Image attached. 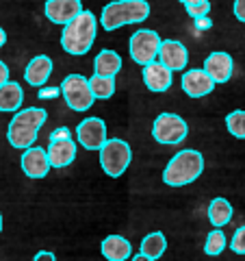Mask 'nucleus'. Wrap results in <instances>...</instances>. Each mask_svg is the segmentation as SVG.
I'll return each instance as SVG.
<instances>
[{
	"instance_id": "obj_29",
	"label": "nucleus",
	"mask_w": 245,
	"mask_h": 261,
	"mask_svg": "<svg viewBox=\"0 0 245 261\" xmlns=\"http://www.w3.org/2000/svg\"><path fill=\"white\" fill-rule=\"evenodd\" d=\"M232 11H234V15H236V20L245 22V0H234Z\"/></svg>"
},
{
	"instance_id": "obj_14",
	"label": "nucleus",
	"mask_w": 245,
	"mask_h": 261,
	"mask_svg": "<svg viewBox=\"0 0 245 261\" xmlns=\"http://www.w3.org/2000/svg\"><path fill=\"white\" fill-rule=\"evenodd\" d=\"M182 92L189 96V98H202V96H208L210 92L215 89V83L204 70H187L182 74Z\"/></svg>"
},
{
	"instance_id": "obj_9",
	"label": "nucleus",
	"mask_w": 245,
	"mask_h": 261,
	"mask_svg": "<svg viewBox=\"0 0 245 261\" xmlns=\"http://www.w3.org/2000/svg\"><path fill=\"white\" fill-rule=\"evenodd\" d=\"M76 137L87 150H100L107 142V124L100 118H85L76 128Z\"/></svg>"
},
{
	"instance_id": "obj_19",
	"label": "nucleus",
	"mask_w": 245,
	"mask_h": 261,
	"mask_svg": "<svg viewBox=\"0 0 245 261\" xmlns=\"http://www.w3.org/2000/svg\"><path fill=\"white\" fill-rule=\"evenodd\" d=\"M94 68L98 76H111L115 79V74L121 70V57L115 50H102L96 55Z\"/></svg>"
},
{
	"instance_id": "obj_12",
	"label": "nucleus",
	"mask_w": 245,
	"mask_h": 261,
	"mask_svg": "<svg viewBox=\"0 0 245 261\" xmlns=\"http://www.w3.org/2000/svg\"><path fill=\"white\" fill-rule=\"evenodd\" d=\"M46 18L54 24H68L83 11V3L80 0H46L44 5Z\"/></svg>"
},
{
	"instance_id": "obj_24",
	"label": "nucleus",
	"mask_w": 245,
	"mask_h": 261,
	"mask_svg": "<svg viewBox=\"0 0 245 261\" xmlns=\"http://www.w3.org/2000/svg\"><path fill=\"white\" fill-rule=\"evenodd\" d=\"M226 235L222 228H215V231H210L208 233V238H206V244H204V252H206L208 257H217V255H222L224 248H226Z\"/></svg>"
},
{
	"instance_id": "obj_18",
	"label": "nucleus",
	"mask_w": 245,
	"mask_h": 261,
	"mask_svg": "<svg viewBox=\"0 0 245 261\" xmlns=\"http://www.w3.org/2000/svg\"><path fill=\"white\" fill-rule=\"evenodd\" d=\"M48 154V163L50 168H65L76 159V144L72 140H63V142H52L46 148Z\"/></svg>"
},
{
	"instance_id": "obj_21",
	"label": "nucleus",
	"mask_w": 245,
	"mask_h": 261,
	"mask_svg": "<svg viewBox=\"0 0 245 261\" xmlns=\"http://www.w3.org/2000/svg\"><path fill=\"white\" fill-rule=\"evenodd\" d=\"M208 220L210 224H213L215 228H222L226 226L228 222L232 220V205L228 202V198H213L208 205Z\"/></svg>"
},
{
	"instance_id": "obj_33",
	"label": "nucleus",
	"mask_w": 245,
	"mask_h": 261,
	"mask_svg": "<svg viewBox=\"0 0 245 261\" xmlns=\"http://www.w3.org/2000/svg\"><path fill=\"white\" fill-rule=\"evenodd\" d=\"M35 261H56V257H54V252H50V250H39L35 255Z\"/></svg>"
},
{
	"instance_id": "obj_28",
	"label": "nucleus",
	"mask_w": 245,
	"mask_h": 261,
	"mask_svg": "<svg viewBox=\"0 0 245 261\" xmlns=\"http://www.w3.org/2000/svg\"><path fill=\"white\" fill-rule=\"evenodd\" d=\"M50 144L52 142H63V140H72V130L68 128V126H59V128H54L52 133H50Z\"/></svg>"
},
{
	"instance_id": "obj_5",
	"label": "nucleus",
	"mask_w": 245,
	"mask_h": 261,
	"mask_svg": "<svg viewBox=\"0 0 245 261\" xmlns=\"http://www.w3.org/2000/svg\"><path fill=\"white\" fill-rule=\"evenodd\" d=\"M133 161V150H130V144L119 140V137H113L107 140L100 148V168L104 170V174L111 178H117L126 172V168Z\"/></svg>"
},
{
	"instance_id": "obj_2",
	"label": "nucleus",
	"mask_w": 245,
	"mask_h": 261,
	"mask_svg": "<svg viewBox=\"0 0 245 261\" xmlns=\"http://www.w3.org/2000/svg\"><path fill=\"white\" fill-rule=\"evenodd\" d=\"M48 118L46 109L42 107H28L18 111L9 122V128H7V140L13 148L18 150H26L30 148L37 140L39 128L44 126V122Z\"/></svg>"
},
{
	"instance_id": "obj_31",
	"label": "nucleus",
	"mask_w": 245,
	"mask_h": 261,
	"mask_svg": "<svg viewBox=\"0 0 245 261\" xmlns=\"http://www.w3.org/2000/svg\"><path fill=\"white\" fill-rule=\"evenodd\" d=\"M195 29H198V31H208V29H213V20H210L208 15H206V18H198V20H195Z\"/></svg>"
},
{
	"instance_id": "obj_37",
	"label": "nucleus",
	"mask_w": 245,
	"mask_h": 261,
	"mask_svg": "<svg viewBox=\"0 0 245 261\" xmlns=\"http://www.w3.org/2000/svg\"><path fill=\"white\" fill-rule=\"evenodd\" d=\"M0 233H3V214H0Z\"/></svg>"
},
{
	"instance_id": "obj_22",
	"label": "nucleus",
	"mask_w": 245,
	"mask_h": 261,
	"mask_svg": "<svg viewBox=\"0 0 245 261\" xmlns=\"http://www.w3.org/2000/svg\"><path fill=\"white\" fill-rule=\"evenodd\" d=\"M165 250H167V240H165V235H163L161 231H154V233H148V235L143 238L141 250H139V252L157 261L159 257L165 255Z\"/></svg>"
},
{
	"instance_id": "obj_3",
	"label": "nucleus",
	"mask_w": 245,
	"mask_h": 261,
	"mask_svg": "<svg viewBox=\"0 0 245 261\" xmlns=\"http://www.w3.org/2000/svg\"><path fill=\"white\" fill-rule=\"evenodd\" d=\"M204 172V157L200 150L187 148L176 152V157H171L169 163L163 170V181L169 187H182L193 183L195 178H200Z\"/></svg>"
},
{
	"instance_id": "obj_6",
	"label": "nucleus",
	"mask_w": 245,
	"mask_h": 261,
	"mask_svg": "<svg viewBox=\"0 0 245 261\" xmlns=\"http://www.w3.org/2000/svg\"><path fill=\"white\" fill-rule=\"evenodd\" d=\"M163 39L159 37L157 31L150 29H139L133 33L128 42V50H130V59L139 65H148L152 61H157L159 57V48H161Z\"/></svg>"
},
{
	"instance_id": "obj_25",
	"label": "nucleus",
	"mask_w": 245,
	"mask_h": 261,
	"mask_svg": "<svg viewBox=\"0 0 245 261\" xmlns=\"http://www.w3.org/2000/svg\"><path fill=\"white\" fill-rule=\"evenodd\" d=\"M226 126L236 137V140H245V111L243 109H236L232 113H228Z\"/></svg>"
},
{
	"instance_id": "obj_30",
	"label": "nucleus",
	"mask_w": 245,
	"mask_h": 261,
	"mask_svg": "<svg viewBox=\"0 0 245 261\" xmlns=\"http://www.w3.org/2000/svg\"><path fill=\"white\" fill-rule=\"evenodd\" d=\"M59 92H61L59 87H39V98H44V100H48V98H56Z\"/></svg>"
},
{
	"instance_id": "obj_1",
	"label": "nucleus",
	"mask_w": 245,
	"mask_h": 261,
	"mask_svg": "<svg viewBox=\"0 0 245 261\" xmlns=\"http://www.w3.org/2000/svg\"><path fill=\"white\" fill-rule=\"evenodd\" d=\"M98 20L91 11H80L72 22L65 24L61 33V46L68 55L83 57L89 53V48L96 42Z\"/></svg>"
},
{
	"instance_id": "obj_26",
	"label": "nucleus",
	"mask_w": 245,
	"mask_h": 261,
	"mask_svg": "<svg viewBox=\"0 0 245 261\" xmlns=\"http://www.w3.org/2000/svg\"><path fill=\"white\" fill-rule=\"evenodd\" d=\"M230 248H232V252H236V255H245V224L234 231L232 240H230Z\"/></svg>"
},
{
	"instance_id": "obj_23",
	"label": "nucleus",
	"mask_w": 245,
	"mask_h": 261,
	"mask_svg": "<svg viewBox=\"0 0 245 261\" xmlns=\"http://www.w3.org/2000/svg\"><path fill=\"white\" fill-rule=\"evenodd\" d=\"M89 81V89H91L94 98H100V100H109V98L115 94V79L111 76H98L94 74Z\"/></svg>"
},
{
	"instance_id": "obj_7",
	"label": "nucleus",
	"mask_w": 245,
	"mask_h": 261,
	"mask_svg": "<svg viewBox=\"0 0 245 261\" xmlns=\"http://www.w3.org/2000/svg\"><path fill=\"white\" fill-rule=\"evenodd\" d=\"M59 89L72 111H87L96 102V98L91 96V89H89V81L83 74L65 76Z\"/></svg>"
},
{
	"instance_id": "obj_10",
	"label": "nucleus",
	"mask_w": 245,
	"mask_h": 261,
	"mask_svg": "<svg viewBox=\"0 0 245 261\" xmlns=\"http://www.w3.org/2000/svg\"><path fill=\"white\" fill-rule=\"evenodd\" d=\"M159 63H163L171 72H180L189 63V53L176 39H163L159 48Z\"/></svg>"
},
{
	"instance_id": "obj_20",
	"label": "nucleus",
	"mask_w": 245,
	"mask_h": 261,
	"mask_svg": "<svg viewBox=\"0 0 245 261\" xmlns=\"http://www.w3.org/2000/svg\"><path fill=\"white\" fill-rule=\"evenodd\" d=\"M24 102V89L9 81L0 87V111L5 113H13V111H20V105Z\"/></svg>"
},
{
	"instance_id": "obj_17",
	"label": "nucleus",
	"mask_w": 245,
	"mask_h": 261,
	"mask_svg": "<svg viewBox=\"0 0 245 261\" xmlns=\"http://www.w3.org/2000/svg\"><path fill=\"white\" fill-rule=\"evenodd\" d=\"M100 252L107 261H128L133 257V246L121 235H109L100 244Z\"/></svg>"
},
{
	"instance_id": "obj_36",
	"label": "nucleus",
	"mask_w": 245,
	"mask_h": 261,
	"mask_svg": "<svg viewBox=\"0 0 245 261\" xmlns=\"http://www.w3.org/2000/svg\"><path fill=\"white\" fill-rule=\"evenodd\" d=\"M178 3H182L185 7H189V5H198L200 0H178Z\"/></svg>"
},
{
	"instance_id": "obj_4",
	"label": "nucleus",
	"mask_w": 245,
	"mask_h": 261,
	"mask_svg": "<svg viewBox=\"0 0 245 261\" xmlns=\"http://www.w3.org/2000/svg\"><path fill=\"white\" fill-rule=\"evenodd\" d=\"M150 5L148 0H113L100 13V24L107 31H115L126 24H137L148 20Z\"/></svg>"
},
{
	"instance_id": "obj_11",
	"label": "nucleus",
	"mask_w": 245,
	"mask_h": 261,
	"mask_svg": "<svg viewBox=\"0 0 245 261\" xmlns=\"http://www.w3.org/2000/svg\"><path fill=\"white\" fill-rule=\"evenodd\" d=\"M206 74L213 79V83H228L232 76V70H234V63H232V57L228 53H210L206 59H204V68H202Z\"/></svg>"
},
{
	"instance_id": "obj_13",
	"label": "nucleus",
	"mask_w": 245,
	"mask_h": 261,
	"mask_svg": "<svg viewBox=\"0 0 245 261\" xmlns=\"http://www.w3.org/2000/svg\"><path fill=\"white\" fill-rule=\"evenodd\" d=\"M22 170L28 178H44L50 172V163H48L46 148L39 146H30L22 152Z\"/></svg>"
},
{
	"instance_id": "obj_35",
	"label": "nucleus",
	"mask_w": 245,
	"mask_h": 261,
	"mask_svg": "<svg viewBox=\"0 0 245 261\" xmlns=\"http://www.w3.org/2000/svg\"><path fill=\"white\" fill-rule=\"evenodd\" d=\"M5 42H7V33H5V29H0V48L5 46Z\"/></svg>"
},
{
	"instance_id": "obj_34",
	"label": "nucleus",
	"mask_w": 245,
	"mask_h": 261,
	"mask_svg": "<svg viewBox=\"0 0 245 261\" xmlns=\"http://www.w3.org/2000/svg\"><path fill=\"white\" fill-rule=\"evenodd\" d=\"M130 261H154V259H150V257H145V255H141V252H139V255L130 257Z\"/></svg>"
},
{
	"instance_id": "obj_27",
	"label": "nucleus",
	"mask_w": 245,
	"mask_h": 261,
	"mask_svg": "<svg viewBox=\"0 0 245 261\" xmlns=\"http://www.w3.org/2000/svg\"><path fill=\"white\" fill-rule=\"evenodd\" d=\"M185 9H187V13H189L193 20L206 18L208 11H210V3H208V0H200L198 5H189V7H185Z\"/></svg>"
},
{
	"instance_id": "obj_8",
	"label": "nucleus",
	"mask_w": 245,
	"mask_h": 261,
	"mask_svg": "<svg viewBox=\"0 0 245 261\" xmlns=\"http://www.w3.org/2000/svg\"><path fill=\"white\" fill-rule=\"evenodd\" d=\"M187 133H189V126L178 113H161L152 124V137L165 146L180 144L187 137Z\"/></svg>"
},
{
	"instance_id": "obj_16",
	"label": "nucleus",
	"mask_w": 245,
	"mask_h": 261,
	"mask_svg": "<svg viewBox=\"0 0 245 261\" xmlns=\"http://www.w3.org/2000/svg\"><path fill=\"white\" fill-rule=\"evenodd\" d=\"M52 74V59L48 55H37L35 59H30V63L26 65V72H24V79L26 83L33 87H44L46 81Z\"/></svg>"
},
{
	"instance_id": "obj_32",
	"label": "nucleus",
	"mask_w": 245,
	"mask_h": 261,
	"mask_svg": "<svg viewBox=\"0 0 245 261\" xmlns=\"http://www.w3.org/2000/svg\"><path fill=\"white\" fill-rule=\"evenodd\" d=\"M5 83H9V68H7L5 61H0V87Z\"/></svg>"
},
{
	"instance_id": "obj_15",
	"label": "nucleus",
	"mask_w": 245,
	"mask_h": 261,
	"mask_svg": "<svg viewBox=\"0 0 245 261\" xmlns=\"http://www.w3.org/2000/svg\"><path fill=\"white\" fill-rule=\"evenodd\" d=\"M171 81H174V72L167 70L163 63L152 61L148 65H143V83L150 92H167L171 87Z\"/></svg>"
}]
</instances>
